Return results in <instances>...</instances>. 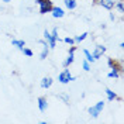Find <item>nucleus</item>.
Segmentation results:
<instances>
[{
	"label": "nucleus",
	"instance_id": "1",
	"mask_svg": "<svg viewBox=\"0 0 124 124\" xmlns=\"http://www.w3.org/2000/svg\"><path fill=\"white\" fill-rule=\"evenodd\" d=\"M73 80H76V76H73L68 68H65V69L58 75V82L62 83V85H68L69 82H73Z\"/></svg>",
	"mask_w": 124,
	"mask_h": 124
},
{
	"label": "nucleus",
	"instance_id": "2",
	"mask_svg": "<svg viewBox=\"0 0 124 124\" xmlns=\"http://www.w3.org/2000/svg\"><path fill=\"white\" fill-rule=\"evenodd\" d=\"M35 3L39 6V14L51 13V10H52V7H54L52 0H35Z\"/></svg>",
	"mask_w": 124,
	"mask_h": 124
},
{
	"label": "nucleus",
	"instance_id": "3",
	"mask_svg": "<svg viewBox=\"0 0 124 124\" xmlns=\"http://www.w3.org/2000/svg\"><path fill=\"white\" fill-rule=\"evenodd\" d=\"M103 108H104V101L100 100V101H97L96 104H93L92 107L87 108V113H89V114H90V116H92L93 118H97V117H99V116L101 114Z\"/></svg>",
	"mask_w": 124,
	"mask_h": 124
},
{
	"label": "nucleus",
	"instance_id": "4",
	"mask_svg": "<svg viewBox=\"0 0 124 124\" xmlns=\"http://www.w3.org/2000/svg\"><path fill=\"white\" fill-rule=\"evenodd\" d=\"M76 48H78V46L70 45L69 52H68V58H66L65 62H63V68H69L70 65L73 63V61H75V51H76Z\"/></svg>",
	"mask_w": 124,
	"mask_h": 124
},
{
	"label": "nucleus",
	"instance_id": "5",
	"mask_svg": "<svg viewBox=\"0 0 124 124\" xmlns=\"http://www.w3.org/2000/svg\"><path fill=\"white\" fill-rule=\"evenodd\" d=\"M38 42L42 45V51H41V54H39V59L44 61V59H46V56L49 54V46H48V42H46L45 39H39Z\"/></svg>",
	"mask_w": 124,
	"mask_h": 124
},
{
	"label": "nucleus",
	"instance_id": "6",
	"mask_svg": "<svg viewBox=\"0 0 124 124\" xmlns=\"http://www.w3.org/2000/svg\"><path fill=\"white\" fill-rule=\"evenodd\" d=\"M104 54H106V46L104 45H96L94 46V49H93V52H92L93 58H94L96 61H97L99 58H101Z\"/></svg>",
	"mask_w": 124,
	"mask_h": 124
},
{
	"label": "nucleus",
	"instance_id": "7",
	"mask_svg": "<svg viewBox=\"0 0 124 124\" xmlns=\"http://www.w3.org/2000/svg\"><path fill=\"white\" fill-rule=\"evenodd\" d=\"M99 6H101L106 10H113L114 8V4H116V0H97L96 1Z\"/></svg>",
	"mask_w": 124,
	"mask_h": 124
},
{
	"label": "nucleus",
	"instance_id": "8",
	"mask_svg": "<svg viewBox=\"0 0 124 124\" xmlns=\"http://www.w3.org/2000/svg\"><path fill=\"white\" fill-rule=\"evenodd\" d=\"M37 104H38V110L41 111V113L46 111V108H48V100H46V97L39 96L38 100H37Z\"/></svg>",
	"mask_w": 124,
	"mask_h": 124
},
{
	"label": "nucleus",
	"instance_id": "9",
	"mask_svg": "<svg viewBox=\"0 0 124 124\" xmlns=\"http://www.w3.org/2000/svg\"><path fill=\"white\" fill-rule=\"evenodd\" d=\"M52 83H54V79L51 76H44L41 79V82H39V86H41L42 89H49V87L52 86Z\"/></svg>",
	"mask_w": 124,
	"mask_h": 124
},
{
	"label": "nucleus",
	"instance_id": "10",
	"mask_svg": "<svg viewBox=\"0 0 124 124\" xmlns=\"http://www.w3.org/2000/svg\"><path fill=\"white\" fill-rule=\"evenodd\" d=\"M107 65H108V68H110V69H118L120 72L123 70L121 63H120L118 61H116L114 58H108V59H107Z\"/></svg>",
	"mask_w": 124,
	"mask_h": 124
},
{
	"label": "nucleus",
	"instance_id": "11",
	"mask_svg": "<svg viewBox=\"0 0 124 124\" xmlns=\"http://www.w3.org/2000/svg\"><path fill=\"white\" fill-rule=\"evenodd\" d=\"M51 13H52V17H54V18H62V17L65 16V10H63L62 7L54 6L52 10H51Z\"/></svg>",
	"mask_w": 124,
	"mask_h": 124
},
{
	"label": "nucleus",
	"instance_id": "12",
	"mask_svg": "<svg viewBox=\"0 0 124 124\" xmlns=\"http://www.w3.org/2000/svg\"><path fill=\"white\" fill-rule=\"evenodd\" d=\"M104 93H106V96H107V100L108 101L120 100V97L117 96V93L113 92V90H111V89H108V87H106V89H104Z\"/></svg>",
	"mask_w": 124,
	"mask_h": 124
},
{
	"label": "nucleus",
	"instance_id": "13",
	"mask_svg": "<svg viewBox=\"0 0 124 124\" xmlns=\"http://www.w3.org/2000/svg\"><path fill=\"white\" fill-rule=\"evenodd\" d=\"M11 45L14 46V48H17L18 51H21L24 46H25V41H24V39H16V38H13V39H11Z\"/></svg>",
	"mask_w": 124,
	"mask_h": 124
},
{
	"label": "nucleus",
	"instance_id": "14",
	"mask_svg": "<svg viewBox=\"0 0 124 124\" xmlns=\"http://www.w3.org/2000/svg\"><path fill=\"white\" fill-rule=\"evenodd\" d=\"M63 4H65V7L68 8L69 11H72V10H75V8L78 7L76 0H63Z\"/></svg>",
	"mask_w": 124,
	"mask_h": 124
},
{
	"label": "nucleus",
	"instance_id": "15",
	"mask_svg": "<svg viewBox=\"0 0 124 124\" xmlns=\"http://www.w3.org/2000/svg\"><path fill=\"white\" fill-rule=\"evenodd\" d=\"M120 73H121V72L118 69H111L107 73V78H110V79H118V78H120Z\"/></svg>",
	"mask_w": 124,
	"mask_h": 124
},
{
	"label": "nucleus",
	"instance_id": "16",
	"mask_svg": "<svg viewBox=\"0 0 124 124\" xmlns=\"http://www.w3.org/2000/svg\"><path fill=\"white\" fill-rule=\"evenodd\" d=\"M83 55H85V59L87 62H90V63H93V62L96 61L94 58H93V55H92V52L89 51V49H83Z\"/></svg>",
	"mask_w": 124,
	"mask_h": 124
},
{
	"label": "nucleus",
	"instance_id": "17",
	"mask_svg": "<svg viewBox=\"0 0 124 124\" xmlns=\"http://www.w3.org/2000/svg\"><path fill=\"white\" fill-rule=\"evenodd\" d=\"M87 35H89V32H82L80 35H76L75 37V44H79V42H82V41H85L86 38H87Z\"/></svg>",
	"mask_w": 124,
	"mask_h": 124
},
{
	"label": "nucleus",
	"instance_id": "18",
	"mask_svg": "<svg viewBox=\"0 0 124 124\" xmlns=\"http://www.w3.org/2000/svg\"><path fill=\"white\" fill-rule=\"evenodd\" d=\"M114 7L117 8L118 13H124V0H118V1H116Z\"/></svg>",
	"mask_w": 124,
	"mask_h": 124
},
{
	"label": "nucleus",
	"instance_id": "19",
	"mask_svg": "<svg viewBox=\"0 0 124 124\" xmlns=\"http://www.w3.org/2000/svg\"><path fill=\"white\" fill-rule=\"evenodd\" d=\"M21 52H23L25 56H28V58H31V56L34 55V51H32V49H30V48H27V46H24L23 49H21Z\"/></svg>",
	"mask_w": 124,
	"mask_h": 124
},
{
	"label": "nucleus",
	"instance_id": "20",
	"mask_svg": "<svg viewBox=\"0 0 124 124\" xmlns=\"http://www.w3.org/2000/svg\"><path fill=\"white\" fill-rule=\"evenodd\" d=\"M82 68H83V70L89 72V70H90V68H92V63H90V62H87V61L85 59V61L82 62Z\"/></svg>",
	"mask_w": 124,
	"mask_h": 124
},
{
	"label": "nucleus",
	"instance_id": "21",
	"mask_svg": "<svg viewBox=\"0 0 124 124\" xmlns=\"http://www.w3.org/2000/svg\"><path fill=\"white\" fill-rule=\"evenodd\" d=\"M51 35H52V38H54L56 42L59 41V35H58V28H56V27H55L52 31H51Z\"/></svg>",
	"mask_w": 124,
	"mask_h": 124
},
{
	"label": "nucleus",
	"instance_id": "22",
	"mask_svg": "<svg viewBox=\"0 0 124 124\" xmlns=\"http://www.w3.org/2000/svg\"><path fill=\"white\" fill-rule=\"evenodd\" d=\"M63 42L68 44V45H75V39L72 38V37H65L63 38Z\"/></svg>",
	"mask_w": 124,
	"mask_h": 124
},
{
	"label": "nucleus",
	"instance_id": "23",
	"mask_svg": "<svg viewBox=\"0 0 124 124\" xmlns=\"http://www.w3.org/2000/svg\"><path fill=\"white\" fill-rule=\"evenodd\" d=\"M110 20H111V21H114V20H116V17H114L113 13H110Z\"/></svg>",
	"mask_w": 124,
	"mask_h": 124
},
{
	"label": "nucleus",
	"instance_id": "24",
	"mask_svg": "<svg viewBox=\"0 0 124 124\" xmlns=\"http://www.w3.org/2000/svg\"><path fill=\"white\" fill-rule=\"evenodd\" d=\"M1 1H3V3H10L11 0H1Z\"/></svg>",
	"mask_w": 124,
	"mask_h": 124
},
{
	"label": "nucleus",
	"instance_id": "25",
	"mask_svg": "<svg viewBox=\"0 0 124 124\" xmlns=\"http://www.w3.org/2000/svg\"><path fill=\"white\" fill-rule=\"evenodd\" d=\"M92 1H93V3H96V1H97V0H92Z\"/></svg>",
	"mask_w": 124,
	"mask_h": 124
}]
</instances>
